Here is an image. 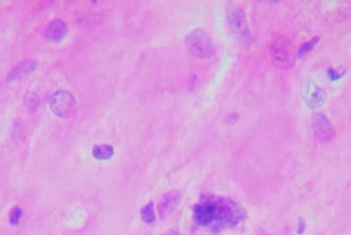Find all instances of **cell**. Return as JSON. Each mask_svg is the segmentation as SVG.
I'll use <instances>...</instances> for the list:
<instances>
[{"label": "cell", "instance_id": "13", "mask_svg": "<svg viewBox=\"0 0 351 235\" xmlns=\"http://www.w3.org/2000/svg\"><path fill=\"white\" fill-rule=\"evenodd\" d=\"M22 210L20 207H15L10 211L9 220L11 225L17 226L22 219Z\"/></svg>", "mask_w": 351, "mask_h": 235}, {"label": "cell", "instance_id": "3", "mask_svg": "<svg viewBox=\"0 0 351 235\" xmlns=\"http://www.w3.org/2000/svg\"><path fill=\"white\" fill-rule=\"evenodd\" d=\"M186 44L190 52L198 58H210L215 52L211 38L202 30H196L188 34Z\"/></svg>", "mask_w": 351, "mask_h": 235}, {"label": "cell", "instance_id": "10", "mask_svg": "<svg viewBox=\"0 0 351 235\" xmlns=\"http://www.w3.org/2000/svg\"><path fill=\"white\" fill-rule=\"evenodd\" d=\"M113 154V149L109 146H99L93 149V156L96 159H107L110 158Z\"/></svg>", "mask_w": 351, "mask_h": 235}, {"label": "cell", "instance_id": "14", "mask_svg": "<svg viewBox=\"0 0 351 235\" xmlns=\"http://www.w3.org/2000/svg\"><path fill=\"white\" fill-rule=\"evenodd\" d=\"M25 102L30 109H36L39 105V99L36 94H27L26 96Z\"/></svg>", "mask_w": 351, "mask_h": 235}, {"label": "cell", "instance_id": "9", "mask_svg": "<svg viewBox=\"0 0 351 235\" xmlns=\"http://www.w3.org/2000/svg\"><path fill=\"white\" fill-rule=\"evenodd\" d=\"M37 66V63L35 61H27L22 62L18 66L15 67L8 75V80L13 81L18 80L21 77H25V75H30L34 71Z\"/></svg>", "mask_w": 351, "mask_h": 235}, {"label": "cell", "instance_id": "4", "mask_svg": "<svg viewBox=\"0 0 351 235\" xmlns=\"http://www.w3.org/2000/svg\"><path fill=\"white\" fill-rule=\"evenodd\" d=\"M49 107L56 116L61 118L71 116L76 110V98L71 92L58 91L49 98Z\"/></svg>", "mask_w": 351, "mask_h": 235}, {"label": "cell", "instance_id": "2", "mask_svg": "<svg viewBox=\"0 0 351 235\" xmlns=\"http://www.w3.org/2000/svg\"><path fill=\"white\" fill-rule=\"evenodd\" d=\"M272 60L275 66L287 69L295 62L296 55L292 42L285 36H280L274 41L270 47Z\"/></svg>", "mask_w": 351, "mask_h": 235}, {"label": "cell", "instance_id": "12", "mask_svg": "<svg viewBox=\"0 0 351 235\" xmlns=\"http://www.w3.org/2000/svg\"><path fill=\"white\" fill-rule=\"evenodd\" d=\"M142 217L143 221L148 224H152L155 220V215L154 213L153 206L150 204L142 210Z\"/></svg>", "mask_w": 351, "mask_h": 235}, {"label": "cell", "instance_id": "8", "mask_svg": "<svg viewBox=\"0 0 351 235\" xmlns=\"http://www.w3.org/2000/svg\"><path fill=\"white\" fill-rule=\"evenodd\" d=\"M68 32V27L63 21H52L46 29L45 36L48 41L52 43L60 42L64 39Z\"/></svg>", "mask_w": 351, "mask_h": 235}, {"label": "cell", "instance_id": "5", "mask_svg": "<svg viewBox=\"0 0 351 235\" xmlns=\"http://www.w3.org/2000/svg\"><path fill=\"white\" fill-rule=\"evenodd\" d=\"M301 94L304 102L311 109L321 107L326 100V91L310 80L304 82Z\"/></svg>", "mask_w": 351, "mask_h": 235}, {"label": "cell", "instance_id": "11", "mask_svg": "<svg viewBox=\"0 0 351 235\" xmlns=\"http://www.w3.org/2000/svg\"><path fill=\"white\" fill-rule=\"evenodd\" d=\"M320 40V38L318 36H316V37L313 38L310 41H308V42L304 43L301 46L300 49H299V52H298V57L299 58H301L306 54V53L310 51L311 49L314 48L316 44H318V41Z\"/></svg>", "mask_w": 351, "mask_h": 235}, {"label": "cell", "instance_id": "7", "mask_svg": "<svg viewBox=\"0 0 351 235\" xmlns=\"http://www.w3.org/2000/svg\"><path fill=\"white\" fill-rule=\"evenodd\" d=\"M229 19L234 30L239 34L241 39L248 42L250 37L249 31L244 13L241 11V10H232V12L229 13Z\"/></svg>", "mask_w": 351, "mask_h": 235}, {"label": "cell", "instance_id": "6", "mask_svg": "<svg viewBox=\"0 0 351 235\" xmlns=\"http://www.w3.org/2000/svg\"><path fill=\"white\" fill-rule=\"evenodd\" d=\"M311 126L316 138L321 142H328L334 138V129L329 120L323 113H317L313 115Z\"/></svg>", "mask_w": 351, "mask_h": 235}, {"label": "cell", "instance_id": "15", "mask_svg": "<svg viewBox=\"0 0 351 235\" xmlns=\"http://www.w3.org/2000/svg\"><path fill=\"white\" fill-rule=\"evenodd\" d=\"M345 73H346V71L345 69L337 71L334 68H330L327 70V75L332 81H337V80H340L345 75Z\"/></svg>", "mask_w": 351, "mask_h": 235}, {"label": "cell", "instance_id": "1", "mask_svg": "<svg viewBox=\"0 0 351 235\" xmlns=\"http://www.w3.org/2000/svg\"><path fill=\"white\" fill-rule=\"evenodd\" d=\"M244 213L237 204L223 198H207L193 208V219L201 226L213 223L234 226L242 219Z\"/></svg>", "mask_w": 351, "mask_h": 235}]
</instances>
